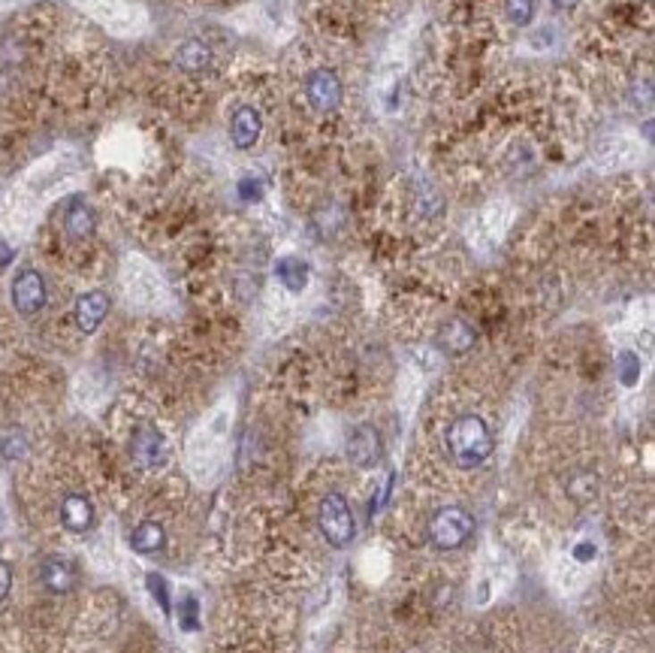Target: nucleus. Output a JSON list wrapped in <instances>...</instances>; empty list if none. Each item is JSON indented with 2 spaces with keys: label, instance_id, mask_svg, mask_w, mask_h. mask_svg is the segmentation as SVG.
<instances>
[{
  "label": "nucleus",
  "instance_id": "1",
  "mask_svg": "<svg viewBox=\"0 0 655 653\" xmlns=\"http://www.w3.org/2000/svg\"><path fill=\"white\" fill-rule=\"evenodd\" d=\"M447 451L462 469H477L492 457L495 442L481 415H459L447 427Z\"/></svg>",
  "mask_w": 655,
  "mask_h": 653
},
{
  "label": "nucleus",
  "instance_id": "2",
  "mask_svg": "<svg viewBox=\"0 0 655 653\" xmlns=\"http://www.w3.org/2000/svg\"><path fill=\"white\" fill-rule=\"evenodd\" d=\"M317 530L326 539V545L335 547V551H345V547L354 545L357 539V521L354 512H350L348 499L341 493H326L321 499V508H317Z\"/></svg>",
  "mask_w": 655,
  "mask_h": 653
},
{
  "label": "nucleus",
  "instance_id": "3",
  "mask_svg": "<svg viewBox=\"0 0 655 653\" xmlns=\"http://www.w3.org/2000/svg\"><path fill=\"white\" fill-rule=\"evenodd\" d=\"M477 523L468 508L462 505H444L429 517V541L438 551H459L474 536Z\"/></svg>",
  "mask_w": 655,
  "mask_h": 653
},
{
  "label": "nucleus",
  "instance_id": "4",
  "mask_svg": "<svg viewBox=\"0 0 655 653\" xmlns=\"http://www.w3.org/2000/svg\"><path fill=\"white\" fill-rule=\"evenodd\" d=\"M345 89H341V79L330 67H317L306 76V100L317 115H330L341 106Z\"/></svg>",
  "mask_w": 655,
  "mask_h": 653
},
{
  "label": "nucleus",
  "instance_id": "5",
  "mask_svg": "<svg viewBox=\"0 0 655 653\" xmlns=\"http://www.w3.org/2000/svg\"><path fill=\"white\" fill-rule=\"evenodd\" d=\"M13 306L21 318H34L43 312L46 300H49V288H46V278L37 273V269H21L19 276L13 278Z\"/></svg>",
  "mask_w": 655,
  "mask_h": 653
},
{
  "label": "nucleus",
  "instance_id": "6",
  "mask_svg": "<svg viewBox=\"0 0 655 653\" xmlns=\"http://www.w3.org/2000/svg\"><path fill=\"white\" fill-rule=\"evenodd\" d=\"M348 460L357 469H378L383 460V439L378 433V427L372 424H359L350 429L348 436Z\"/></svg>",
  "mask_w": 655,
  "mask_h": 653
},
{
  "label": "nucleus",
  "instance_id": "7",
  "mask_svg": "<svg viewBox=\"0 0 655 653\" xmlns=\"http://www.w3.org/2000/svg\"><path fill=\"white\" fill-rule=\"evenodd\" d=\"M166 454H170V448H166V436L157 427L142 424V427L133 429V436H130V460L139 469H157L166 460Z\"/></svg>",
  "mask_w": 655,
  "mask_h": 653
},
{
  "label": "nucleus",
  "instance_id": "8",
  "mask_svg": "<svg viewBox=\"0 0 655 653\" xmlns=\"http://www.w3.org/2000/svg\"><path fill=\"white\" fill-rule=\"evenodd\" d=\"M112 302H109V293L103 291H88L82 297L76 300L73 306V321L79 326V333H85V336H91V333L100 330V324L106 321Z\"/></svg>",
  "mask_w": 655,
  "mask_h": 653
},
{
  "label": "nucleus",
  "instance_id": "9",
  "mask_svg": "<svg viewBox=\"0 0 655 653\" xmlns=\"http://www.w3.org/2000/svg\"><path fill=\"white\" fill-rule=\"evenodd\" d=\"M76 565L61 554H49L39 563V584L46 587L52 596H63L76 587Z\"/></svg>",
  "mask_w": 655,
  "mask_h": 653
},
{
  "label": "nucleus",
  "instance_id": "10",
  "mask_svg": "<svg viewBox=\"0 0 655 653\" xmlns=\"http://www.w3.org/2000/svg\"><path fill=\"white\" fill-rule=\"evenodd\" d=\"M61 523L63 530L76 532V536H82L94 527V503L85 496V493H67V496L61 499Z\"/></svg>",
  "mask_w": 655,
  "mask_h": 653
},
{
  "label": "nucleus",
  "instance_id": "11",
  "mask_svg": "<svg viewBox=\"0 0 655 653\" xmlns=\"http://www.w3.org/2000/svg\"><path fill=\"white\" fill-rule=\"evenodd\" d=\"M471 345H474V326L468 321H462V318H450L447 324H441V330H438V348H441L444 354H466L471 352Z\"/></svg>",
  "mask_w": 655,
  "mask_h": 653
},
{
  "label": "nucleus",
  "instance_id": "12",
  "mask_svg": "<svg viewBox=\"0 0 655 653\" xmlns=\"http://www.w3.org/2000/svg\"><path fill=\"white\" fill-rule=\"evenodd\" d=\"M263 118L254 106H239L230 122V137H233L236 148H254V142L260 140Z\"/></svg>",
  "mask_w": 655,
  "mask_h": 653
},
{
  "label": "nucleus",
  "instance_id": "13",
  "mask_svg": "<svg viewBox=\"0 0 655 653\" xmlns=\"http://www.w3.org/2000/svg\"><path fill=\"white\" fill-rule=\"evenodd\" d=\"M94 230H97V215H94L91 206L82 200L70 203V209L63 212V233L76 239V242H82V239L94 236Z\"/></svg>",
  "mask_w": 655,
  "mask_h": 653
},
{
  "label": "nucleus",
  "instance_id": "14",
  "mask_svg": "<svg viewBox=\"0 0 655 653\" xmlns=\"http://www.w3.org/2000/svg\"><path fill=\"white\" fill-rule=\"evenodd\" d=\"M130 547L142 556H151L166 547V530L157 521H142L130 532Z\"/></svg>",
  "mask_w": 655,
  "mask_h": 653
},
{
  "label": "nucleus",
  "instance_id": "15",
  "mask_svg": "<svg viewBox=\"0 0 655 653\" xmlns=\"http://www.w3.org/2000/svg\"><path fill=\"white\" fill-rule=\"evenodd\" d=\"M175 64H179L185 73H203L212 67V49L203 39H188L175 49Z\"/></svg>",
  "mask_w": 655,
  "mask_h": 653
},
{
  "label": "nucleus",
  "instance_id": "16",
  "mask_svg": "<svg viewBox=\"0 0 655 653\" xmlns=\"http://www.w3.org/2000/svg\"><path fill=\"white\" fill-rule=\"evenodd\" d=\"M275 273H278V278H281V284L287 291H302V288H306V282H308V267L302 264V260H297V258L278 260Z\"/></svg>",
  "mask_w": 655,
  "mask_h": 653
},
{
  "label": "nucleus",
  "instance_id": "17",
  "mask_svg": "<svg viewBox=\"0 0 655 653\" xmlns=\"http://www.w3.org/2000/svg\"><path fill=\"white\" fill-rule=\"evenodd\" d=\"M534 6H538V0H505V15L510 25L525 28L534 19Z\"/></svg>",
  "mask_w": 655,
  "mask_h": 653
},
{
  "label": "nucleus",
  "instance_id": "18",
  "mask_svg": "<svg viewBox=\"0 0 655 653\" xmlns=\"http://www.w3.org/2000/svg\"><path fill=\"white\" fill-rule=\"evenodd\" d=\"M0 454H4V460H21L28 454V439L21 429H10V433L0 436Z\"/></svg>",
  "mask_w": 655,
  "mask_h": 653
},
{
  "label": "nucleus",
  "instance_id": "19",
  "mask_svg": "<svg viewBox=\"0 0 655 653\" xmlns=\"http://www.w3.org/2000/svg\"><path fill=\"white\" fill-rule=\"evenodd\" d=\"M146 587H148V593L157 599V605H161V608H164V615H172L170 584H166V578H164V575H157V572H148V575H146Z\"/></svg>",
  "mask_w": 655,
  "mask_h": 653
},
{
  "label": "nucleus",
  "instance_id": "20",
  "mask_svg": "<svg viewBox=\"0 0 655 653\" xmlns=\"http://www.w3.org/2000/svg\"><path fill=\"white\" fill-rule=\"evenodd\" d=\"M197 615H199V605H197V599H194V596H185V602H181V611H179V623H181V629H188V632H194V629L199 626Z\"/></svg>",
  "mask_w": 655,
  "mask_h": 653
},
{
  "label": "nucleus",
  "instance_id": "21",
  "mask_svg": "<svg viewBox=\"0 0 655 653\" xmlns=\"http://www.w3.org/2000/svg\"><path fill=\"white\" fill-rule=\"evenodd\" d=\"M637 372H641V360H637L634 354H619V378L626 381V385H634Z\"/></svg>",
  "mask_w": 655,
  "mask_h": 653
},
{
  "label": "nucleus",
  "instance_id": "22",
  "mask_svg": "<svg viewBox=\"0 0 655 653\" xmlns=\"http://www.w3.org/2000/svg\"><path fill=\"white\" fill-rule=\"evenodd\" d=\"M10 590H13V565L6 560H0V602L10 596Z\"/></svg>",
  "mask_w": 655,
  "mask_h": 653
},
{
  "label": "nucleus",
  "instance_id": "23",
  "mask_svg": "<svg viewBox=\"0 0 655 653\" xmlns=\"http://www.w3.org/2000/svg\"><path fill=\"white\" fill-rule=\"evenodd\" d=\"M577 4H580V0H553V6H556L558 13H571Z\"/></svg>",
  "mask_w": 655,
  "mask_h": 653
}]
</instances>
